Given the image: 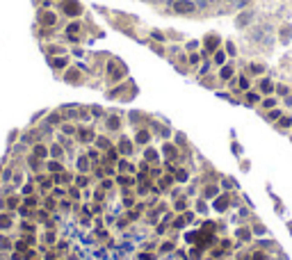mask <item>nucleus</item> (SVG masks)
Wrapping results in <instances>:
<instances>
[{
	"mask_svg": "<svg viewBox=\"0 0 292 260\" xmlns=\"http://www.w3.org/2000/svg\"><path fill=\"white\" fill-rule=\"evenodd\" d=\"M176 9H178V11H190L192 5H190V2H178V5H176Z\"/></svg>",
	"mask_w": 292,
	"mask_h": 260,
	"instance_id": "f257e3e1",
	"label": "nucleus"
}]
</instances>
